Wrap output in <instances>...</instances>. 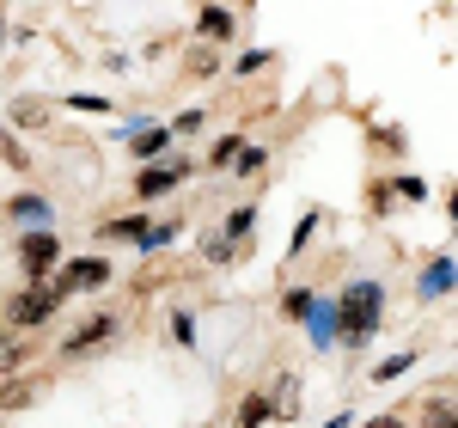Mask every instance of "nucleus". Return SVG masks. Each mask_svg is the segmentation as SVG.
I'll list each match as a JSON object with an SVG mask.
<instances>
[{
	"instance_id": "nucleus-1",
	"label": "nucleus",
	"mask_w": 458,
	"mask_h": 428,
	"mask_svg": "<svg viewBox=\"0 0 458 428\" xmlns=\"http://www.w3.org/2000/svg\"><path fill=\"white\" fill-rule=\"evenodd\" d=\"M379 312H386V287H379V282H354L349 294H343V306L330 312V324L343 330L349 349H360V343L379 330Z\"/></svg>"
},
{
	"instance_id": "nucleus-2",
	"label": "nucleus",
	"mask_w": 458,
	"mask_h": 428,
	"mask_svg": "<svg viewBox=\"0 0 458 428\" xmlns=\"http://www.w3.org/2000/svg\"><path fill=\"white\" fill-rule=\"evenodd\" d=\"M62 300H68V282H49V276H43V282H31L19 300H13V324H19V330H31V324H43Z\"/></svg>"
},
{
	"instance_id": "nucleus-3",
	"label": "nucleus",
	"mask_w": 458,
	"mask_h": 428,
	"mask_svg": "<svg viewBox=\"0 0 458 428\" xmlns=\"http://www.w3.org/2000/svg\"><path fill=\"white\" fill-rule=\"evenodd\" d=\"M55 233H49V227H43V233H25V251H19V257H25V276H31V282H43V276H49V263H55Z\"/></svg>"
},
{
	"instance_id": "nucleus-4",
	"label": "nucleus",
	"mask_w": 458,
	"mask_h": 428,
	"mask_svg": "<svg viewBox=\"0 0 458 428\" xmlns=\"http://www.w3.org/2000/svg\"><path fill=\"white\" fill-rule=\"evenodd\" d=\"M110 330H116V319H110V312H98V319H86V324H80V330H73L62 349H68V355H86L92 343H110Z\"/></svg>"
},
{
	"instance_id": "nucleus-5",
	"label": "nucleus",
	"mask_w": 458,
	"mask_h": 428,
	"mask_svg": "<svg viewBox=\"0 0 458 428\" xmlns=\"http://www.w3.org/2000/svg\"><path fill=\"white\" fill-rule=\"evenodd\" d=\"M183 172H190L183 159H172V166H147L141 184H135V196H141V202H147V196H165V190H172V184L183 178Z\"/></svg>"
},
{
	"instance_id": "nucleus-6",
	"label": "nucleus",
	"mask_w": 458,
	"mask_h": 428,
	"mask_svg": "<svg viewBox=\"0 0 458 428\" xmlns=\"http://www.w3.org/2000/svg\"><path fill=\"white\" fill-rule=\"evenodd\" d=\"M453 276H458L453 257H434V263L422 270V300H440V294H453Z\"/></svg>"
},
{
	"instance_id": "nucleus-7",
	"label": "nucleus",
	"mask_w": 458,
	"mask_h": 428,
	"mask_svg": "<svg viewBox=\"0 0 458 428\" xmlns=\"http://www.w3.org/2000/svg\"><path fill=\"white\" fill-rule=\"evenodd\" d=\"M62 282H68V287H105L110 282V263H105V257H80V263H68Z\"/></svg>"
},
{
	"instance_id": "nucleus-8",
	"label": "nucleus",
	"mask_w": 458,
	"mask_h": 428,
	"mask_svg": "<svg viewBox=\"0 0 458 428\" xmlns=\"http://www.w3.org/2000/svg\"><path fill=\"white\" fill-rule=\"evenodd\" d=\"M250 227H257V214H250V209H239L233 220H226V233H220V239H226L233 251H250Z\"/></svg>"
},
{
	"instance_id": "nucleus-9",
	"label": "nucleus",
	"mask_w": 458,
	"mask_h": 428,
	"mask_svg": "<svg viewBox=\"0 0 458 428\" xmlns=\"http://www.w3.org/2000/svg\"><path fill=\"white\" fill-rule=\"evenodd\" d=\"M165 141H172L165 129H135V135H129V147H135L141 159H153V153H165Z\"/></svg>"
},
{
	"instance_id": "nucleus-10",
	"label": "nucleus",
	"mask_w": 458,
	"mask_h": 428,
	"mask_svg": "<svg viewBox=\"0 0 458 428\" xmlns=\"http://www.w3.org/2000/svg\"><path fill=\"white\" fill-rule=\"evenodd\" d=\"M105 233H110V239H135V245H147V233H153V220H110Z\"/></svg>"
},
{
	"instance_id": "nucleus-11",
	"label": "nucleus",
	"mask_w": 458,
	"mask_h": 428,
	"mask_svg": "<svg viewBox=\"0 0 458 428\" xmlns=\"http://www.w3.org/2000/svg\"><path fill=\"white\" fill-rule=\"evenodd\" d=\"M276 410H269V398H245L239 404V428H257V423H269Z\"/></svg>"
},
{
	"instance_id": "nucleus-12",
	"label": "nucleus",
	"mask_w": 458,
	"mask_h": 428,
	"mask_svg": "<svg viewBox=\"0 0 458 428\" xmlns=\"http://www.w3.org/2000/svg\"><path fill=\"white\" fill-rule=\"evenodd\" d=\"M13 214H19V220H49V202H43V196H19Z\"/></svg>"
},
{
	"instance_id": "nucleus-13",
	"label": "nucleus",
	"mask_w": 458,
	"mask_h": 428,
	"mask_svg": "<svg viewBox=\"0 0 458 428\" xmlns=\"http://www.w3.org/2000/svg\"><path fill=\"white\" fill-rule=\"evenodd\" d=\"M202 31L208 37H233V19H226L220 6H208V13H202Z\"/></svg>"
},
{
	"instance_id": "nucleus-14",
	"label": "nucleus",
	"mask_w": 458,
	"mask_h": 428,
	"mask_svg": "<svg viewBox=\"0 0 458 428\" xmlns=\"http://www.w3.org/2000/svg\"><path fill=\"white\" fill-rule=\"evenodd\" d=\"M428 423L434 428H453L458 416H453V398H434V404H428Z\"/></svg>"
},
{
	"instance_id": "nucleus-15",
	"label": "nucleus",
	"mask_w": 458,
	"mask_h": 428,
	"mask_svg": "<svg viewBox=\"0 0 458 428\" xmlns=\"http://www.w3.org/2000/svg\"><path fill=\"white\" fill-rule=\"evenodd\" d=\"M282 306H287V319H306V312H312V294H306V287H293Z\"/></svg>"
},
{
	"instance_id": "nucleus-16",
	"label": "nucleus",
	"mask_w": 458,
	"mask_h": 428,
	"mask_svg": "<svg viewBox=\"0 0 458 428\" xmlns=\"http://www.w3.org/2000/svg\"><path fill=\"white\" fill-rule=\"evenodd\" d=\"M239 159V135H226V141H214V166H233Z\"/></svg>"
},
{
	"instance_id": "nucleus-17",
	"label": "nucleus",
	"mask_w": 458,
	"mask_h": 428,
	"mask_svg": "<svg viewBox=\"0 0 458 428\" xmlns=\"http://www.w3.org/2000/svg\"><path fill=\"white\" fill-rule=\"evenodd\" d=\"M172 337H177V343H196V324H190V312H177V319H172Z\"/></svg>"
},
{
	"instance_id": "nucleus-18",
	"label": "nucleus",
	"mask_w": 458,
	"mask_h": 428,
	"mask_svg": "<svg viewBox=\"0 0 458 428\" xmlns=\"http://www.w3.org/2000/svg\"><path fill=\"white\" fill-rule=\"evenodd\" d=\"M397 196H410V202H422V196H428V184H422V178H397Z\"/></svg>"
},
{
	"instance_id": "nucleus-19",
	"label": "nucleus",
	"mask_w": 458,
	"mask_h": 428,
	"mask_svg": "<svg viewBox=\"0 0 458 428\" xmlns=\"http://www.w3.org/2000/svg\"><path fill=\"white\" fill-rule=\"evenodd\" d=\"M233 166H239V172H257V166H263V147H245V153H239Z\"/></svg>"
},
{
	"instance_id": "nucleus-20",
	"label": "nucleus",
	"mask_w": 458,
	"mask_h": 428,
	"mask_svg": "<svg viewBox=\"0 0 458 428\" xmlns=\"http://www.w3.org/2000/svg\"><path fill=\"white\" fill-rule=\"evenodd\" d=\"M19 355H25V349H19V343H6V349H0V373H6V367H19Z\"/></svg>"
},
{
	"instance_id": "nucleus-21",
	"label": "nucleus",
	"mask_w": 458,
	"mask_h": 428,
	"mask_svg": "<svg viewBox=\"0 0 458 428\" xmlns=\"http://www.w3.org/2000/svg\"><path fill=\"white\" fill-rule=\"evenodd\" d=\"M0 153H6V159H13V166H19V159H25V153H19V147H13V141H0Z\"/></svg>"
},
{
	"instance_id": "nucleus-22",
	"label": "nucleus",
	"mask_w": 458,
	"mask_h": 428,
	"mask_svg": "<svg viewBox=\"0 0 458 428\" xmlns=\"http://www.w3.org/2000/svg\"><path fill=\"white\" fill-rule=\"evenodd\" d=\"M373 428H403V423H391V416H379V423H373Z\"/></svg>"
}]
</instances>
